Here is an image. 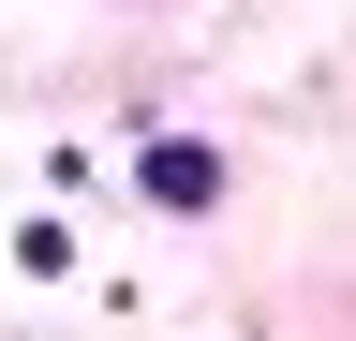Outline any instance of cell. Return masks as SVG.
Wrapping results in <instances>:
<instances>
[{"label": "cell", "mask_w": 356, "mask_h": 341, "mask_svg": "<svg viewBox=\"0 0 356 341\" xmlns=\"http://www.w3.org/2000/svg\"><path fill=\"white\" fill-rule=\"evenodd\" d=\"M134 193H149V208H208L222 163H208V149H134Z\"/></svg>", "instance_id": "1"}]
</instances>
